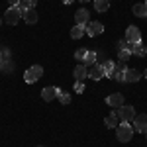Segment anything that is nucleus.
I'll return each mask as SVG.
<instances>
[{
    "mask_svg": "<svg viewBox=\"0 0 147 147\" xmlns=\"http://www.w3.org/2000/svg\"><path fill=\"white\" fill-rule=\"evenodd\" d=\"M57 100L61 102V104H69V102H71V96H69L67 92H63L61 88H59V92H57Z\"/></svg>",
    "mask_w": 147,
    "mask_h": 147,
    "instance_id": "obj_22",
    "label": "nucleus"
},
{
    "mask_svg": "<svg viewBox=\"0 0 147 147\" xmlns=\"http://www.w3.org/2000/svg\"><path fill=\"white\" fill-rule=\"evenodd\" d=\"M104 122H106V127H110V129H112V127H118V125H120V124H118V114H116V112L108 114Z\"/></svg>",
    "mask_w": 147,
    "mask_h": 147,
    "instance_id": "obj_17",
    "label": "nucleus"
},
{
    "mask_svg": "<svg viewBox=\"0 0 147 147\" xmlns=\"http://www.w3.org/2000/svg\"><path fill=\"white\" fill-rule=\"evenodd\" d=\"M24 22L26 24H35L37 22V10H35V8H30V10L24 14Z\"/></svg>",
    "mask_w": 147,
    "mask_h": 147,
    "instance_id": "obj_15",
    "label": "nucleus"
},
{
    "mask_svg": "<svg viewBox=\"0 0 147 147\" xmlns=\"http://www.w3.org/2000/svg\"><path fill=\"white\" fill-rule=\"evenodd\" d=\"M131 55H134L131 49H122V51H118V59H120V61H127Z\"/></svg>",
    "mask_w": 147,
    "mask_h": 147,
    "instance_id": "obj_23",
    "label": "nucleus"
},
{
    "mask_svg": "<svg viewBox=\"0 0 147 147\" xmlns=\"http://www.w3.org/2000/svg\"><path fill=\"white\" fill-rule=\"evenodd\" d=\"M18 8H20V12H22V14H26V12L30 10V6H28V2H26V0H22V2L18 4Z\"/></svg>",
    "mask_w": 147,
    "mask_h": 147,
    "instance_id": "obj_27",
    "label": "nucleus"
},
{
    "mask_svg": "<svg viewBox=\"0 0 147 147\" xmlns=\"http://www.w3.org/2000/svg\"><path fill=\"white\" fill-rule=\"evenodd\" d=\"M143 77H145V79H147V71H145V73H143Z\"/></svg>",
    "mask_w": 147,
    "mask_h": 147,
    "instance_id": "obj_34",
    "label": "nucleus"
},
{
    "mask_svg": "<svg viewBox=\"0 0 147 147\" xmlns=\"http://www.w3.org/2000/svg\"><path fill=\"white\" fill-rule=\"evenodd\" d=\"M84 57H86V49H77V51H75V59H77V61L84 63Z\"/></svg>",
    "mask_w": 147,
    "mask_h": 147,
    "instance_id": "obj_24",
    "label": "nucleus"
},
{
    "mask_svg": "<svg viewBox=\"0 0 147 147\" xmlns=\"http://www.w3.org/2000/svg\"><path fill=\"white\" fill-rule=\"evenodd\" d=\"M134 129L141 131V134L147 131V114H139V116L134 118Z\"/></svg>",
    "mask_w": 147,
    "mask_h": 147,
    "instance_id": "obj_7",
    "label": "nucleus"
},
{
    "mask_svg": "<svg viewBox=\"0 0 147 147\" xmlns=\"http://www.w3.org/2000/svg\"><path fill=\"white\" fill-rule=\"evenodd\" d=\"M131 10H134V14H136L137 18H145V16H147V6L143 4V2L134 4V8H131Z\"/></svg>",
    "mask_w": 147,
    "mask_h": 147,
    "instance_id": "obj_16",
    "label": "nucleus"
},
{
    "mask_svg": "<svg viewBox=\"0 0 147 147\" xmlns=\"http://www.w3.org/2000/svg\"><path fill=\"white\" fill-rule=\"evenodd\" d=\"M63 2H65V4H73L75 0H63Z\"/></svg>",
    "mask_w": 147,
    "mask_h": 147,
    "instance_id": "obj_30",
    "label": "nucleus"
},
{
    "mask_svg": "<svg viewBox=\"0 0 147 147\" xmlns=\"http://www.w3.org/2000/svg\"><path fill=\"white\" fill-rule=\"evenodd\" d=\"M118 118L122 120V122H134V118H136V110H134V106H122V108H118Z\"/></svg>",
    "mask_w": 147,
    "mask_h": 147,
    "instance_id": "obj_5",
    "label": "nucleus"
},
{
    "mask_svg": "<svg viewBox=\"0 0 147 147\" xmlns=\"http://www.w3.org/2000/svg\"><path fill=\"white\" fill-rule=\"evenodd\" d=\"M106 104L112 106V108H122V106H124V96H122L120 92H114V94H110V96L106 98Z\"/></svg>",
    "mask_w": 147,
    "mask_h": 147,
    "instance_id": "obj_8",
    "label": "nucleus"
},
{
    "mask_svg": "<svg viewBox=\"0 0 147 147\" xmlns=\"http://www.w3.org/2000/svg\"><path fill=\"white\" fill-rule=\"evenodd\" d=\"M22 16H24V14L20 12L18 6H10V8L6 10V14H4V22L8 24V26H16V24L20 22Z\"/></svg>",
    "mask_w": 147,
    "mask_h": 147,
    "instance_id": "obj_2",
    "label": "nucleus"
},
{
    "mask_svg": "<svg viewBox=\"0 0 147 147\" xmlns=\"http://www.w3.org/2000/svg\"><path fill=\"white\" fill-rule=\"evenodd\" d=\"M141 77H143V75H141L137 69H127V71H125V82H137Z\"/></svg>",
    "mask_w": 147,
    "mask_h": 147,
    "instance_id": "obj_13",
    "label": "nucleus"
},
{
    "mask_svg": "<svg viewBox=\"0 0 147 147\" xmlns=\"http://www.w3.org/2000/svg\"><path fill=\"white\" fill-rule=\"evenodd\" d=\"M114 67H116V65H114V61H104V69H106V75H108L110 71H114Z\"/></svg>",
    "mask_w": 147,
    "mask_h": 147,
    "instance_id": "obj_26",
    "label": "nucleus"
},
{
    "mask_svg": "<svg viewBox=\"0 0 147 147\" xmlns=\"http://www.w3.org/2000/svg\"><path fill=\"white\" fill-rule=\"evenodd\" d=\"M57 92H59V86H47L41 90V98L45 102H53V98H57Z\"/></svg>",
    "mask_w": 147,
    "mask_h": 147,
    "instance_id": "obj_11",
    "label": "nucleus"
},
{
    "mask_svg": "<svg viewBox=\"0 0 147 147\" xmlns=\"http://www.w3.org/2000/svg\"><path fill=\"white\" fill-rule=\"evenodd\" d=\"M39 147H41V145H39Z\"/></svg>",
    "mask_w": 147,
    "mask_h": 147,
    "instance_id": "obj_37",
    "label": "nucleus"
},
{
    "mask_svg": "<svg viewBox=\"0 0 147 147\" xmlns=\"http://www.w3.org/2000/svg\"><path fill=\"white\" fill-rule=\"evenodd\" d=\"M143 4H145V6H147V0H145V2H143Z\"/></svg>",
    "mask_w": 147,
    "mask_h": 147,
    "instance_id": "obj_35",
    "label": "nucleus"
},
{
    "mask_svg": "<svg viewBox=\"0 0 147 147\" xmlns=\"http://www.w3.org/2000/svg\"><path fill=\"white\" fill-rule=\"evenodd\" d=\"M41 75H43V67H39V65H34V67H30L26 71V75H24V80L28 82V84H32V82H37V80L41 79Z\"/></svg>",
    "mask_w": 147,
    "mask_h": 147,
    "instance_id": "obj_3",
    "label": "nucleus"
},
{
    "mask_svg": "<svg viewBox=\"0 0 147 147\" xmlns=\"http://www.w3.org/2000/svg\"><path fill=\"white\" fill-rule=\"evenodd\" d=\"M79 2H82V4H84V2H88V0H79Z\"/></svg>",
    "mask_w": 147,
    "mask_h": 147,
    "instance_id": "obj_33",
    "label": "nucleus"
},
{
    "mask_svg": "<svg viewBox=\"0 0 147 147\" xmlns=\"http://www.w3.org/2000/svg\"><path fill=\"white\" fill-rule=\"evenodd\" d=\"M104 32V26L100 22H88L86 24V34L90 35V37H96V35H100Z\"/></svg>",
    "mask_w": 147,
    "mask_h": 147,
    "instance_id": "obj_9",
    "label": "nucleus"
},
{
    "mask_svg": "<svg viewBox=\"0 0 147 147\" xmlns=\"http://www.w3.org/2000/svg\"><path fill=\"white\" fill-rule=\"evenodd\" d=\"M75 90L79 92V94H82V92L86 90V86H84V82H80V80H77V84H75Z\"/></svg>",
    "mask_w": 147,
    "mask_h": 147,
    "instance_id": "obj_25",
    "label": "nucleus"
},
{
    "mask_svg": "<svg viewBox=\"0 0 147 147\" xmlns=\"http://www.w3.org/2000/svg\"><path fill=\"white\" fill-rule=\"evenodd\" d=\"M84 32H86V26H80V24H77V26L71 30V37H73V39H80V37L84 35Z\"/></svg>",
    "mask_w": 147,
    "mask_h": 147,
    "instance_id": "obj_14",
    "label": "nucleus"
},
{
    "mask_svg": "<svg viewBox=\"0 0 147 147\" xmlns=\"http://www.w3.org/2000/svg\"><path fill=\"white\" fill-rule=\"evenodd\" d=\"M131 53H134V55H137V57H145L147 55V47L143 45V43H134Z\"/></svg>",
    "mask_w": 147,
    "mask_h": 147,
    "instance_id": "obj_18",
    "label": "nucleus"
},
{
    "mask_svg": "<svg viewBox=\"0 0 147 147\" xmlns=\"http://www.w3.org/2000/svg\"><path fill=\"white\" fill-rule=\"evenodd\" d=\"M94 8H96V12H108L110 0H94Z\"/></svg>",
    "mask_w": 147,
    "mask_h": 147,
    "instance_id": "obj_19",
    "label": "nucleus"
},
{
    "mask_svg": "<svg viewBox=\"0 0 147 147\" xmlns=\"http://www.w3.org/2000/svg\"><path fill=\"white\" fill-rule=\"evenodd\" d=\"M2 61H4V57H2V51H0V63H2Z\"/></svg>",
    "mask_w": 147,
    "mask_h": 147,
    "instance_id": "obj_31",
    "label": "nucleus"
},
{
    "mask_svg": "<svg viewBox=\"0 0 147 147\" xmlns=\"http://www.w3.org/2000/svg\"><path fill=\"white\" fill-rule=\"evenodd\" d=\"M26 2H28L30 8H35V6H37V0H26Z\"/></svg>",
    "mask_w": 147,
    "mask_h": 147,
    "instance_id": "obj_28",
    "label": "nucleus"
},
{
    "mask_svg": "<svg viewBox=\"0 0 147 147\" xmlns=\"http://www.w3.org/2000/svg\"><path fill=\"white\" fill-rule=\"evenodd\" d=\"M2 22H4V18H2V16H0V26H2Z\"/></svg>",
    "mask_w": 147,
    "mask_h": 147,
    "instance_id": "obj_32",
    "label": "nucleus"
},
{
    "mask_svg": "<svg viewBox=\"0 0 147 147\" xmlns=\"http://www.w3.org/2000/svg\"><path fill=\"white\" fill-rule=\"evenodd\" d=\"M0 71H4V73H12V71H14V63H12L10 59H4V61L0 63Z\"/></svg>",
    "mask_w": 147,
    "mask_h": 147,
    "instance_id": "obj_21",
    "label": "nucleus"
},
{
    "mask_svg": "<svg viewBox=\"0 0 147 147\" xmlns=\"http://www.w3.org/2000/svg\"><path fill=\"white\" fill-rule=\"evenodd\" d=\"M75 22L80 24V26H86V24L90 22V14H88V10H86V8L77 10V12H75Z\"/></svg>",
    "mask_w": 147,
    "mask_h": 147,
    "instance_id": "obj_10",
    "label": "nucleus"
},
{
    "mask_svg": "<svg viewBox=\"0 0 147 147\" xmlns=\"http://www.w3.org/2000/svg\"><path fill=\"white\" fill-rule=\"evenodd\" d=\"M134 125L129 124V122H122V124L116 127V136H118V141H122V143H127L131 137H134Z\"/></svg>",
    "mask_w": 147,
    "mask_h": 147,
    "instance_id": "obj_1",
    "label": "nucleus"
},
{
    "mask_svg": "<svg viewBox=\"0 0 147 147\" xmlns=\"http://www.w3.org/2000/svg\"><path fill=\"white\" fill-rule=\"evenodd\" d=\"M73 75H75V79H77V80H80V82H82V80L88 77V69H86V65H84V63H80V65H77V67H75Z\"/></svg>",
    "mask_w": 147,
    "mask_h": 147,
    "instance_id": "obj_12",
    "label": "nucleus"
},
{
    "mask_svg": "<svg viewBox=\"0 0 147 147\" xmlns=\"http://www.w3.org/2000/svg\"><path fill=\"white\" fill-rule=\"evenodd\" d=\"M96 59H98V53H94V51H86L84 65H94V63H96Z\"/></svg>",
    "mask_w": 147,
    "mask_h": 147,
    "instance_id": "obj_20",
    "label": "nucleus"
},
{
    "mask_svg": "<svg viewBox=\"0 0 147 147\" xmlns=\"http://www.w3.org/2000/svg\"><path fill=\"white\" fill-rule=\"evenodd\" d=\"M145 136H147V131H145Z\"/></svg>",
    "mask_w": 147,
    "mask_h": 147,
    "instance_id": "obj_36",
    "label": "nucleus"
},
{
    "mask_svg": "<svg viewBox=\"0 0 147 147\" xmlns=\"http://www.w3.org/2000/svg\"><path fill=\"white\" fill-rule=\"evenodd\" d=\"M8 2H10V6H18V4H20L22 0H8Z\"/></svg>",
    "mask_w": 147,
    "mask_h": 147,
    "instance_id": "obj_29",
    "label": "nucleus"
},
{
    "mask_svg": "<svg viewBox=\"0 0 147 147\" xmlns=\"http://www.w3.org/2000/svg\"><path fill=\"white\" fill-rule=\"evenodd\" d=\"M88 77L94 80H100L102 77H106V69H104V63H94V65H90V69H88Z\"/></svg>",
    "mask_w": 147,
    "mask_h": 147,
    "instance_id": "obj_4",
    "label": "nucleus"
},
{
    "mask_svg": "<svg viewBox=\"0 0 147 147\" xmlns=\"http://www.w3.org/2000/svg\"><path fill=\"white\" fill-rule=\"evenodd\" d=\"M125 39H127L129 43H141V32H139V28L129 26V28L125 30Z\"/></svg>",
    "mask_w": 147,
    "mask_h": 147,
    "instance_id": "obj_6",
    "label": "nucleus"
}]
</instances>
